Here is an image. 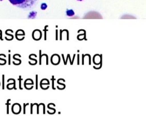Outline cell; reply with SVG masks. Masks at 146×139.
Returning a JSON list of instances; mask_svg holds the SVG:
<instances>
[{
	"label": "cell",
	"mask_w": 146,
	"mask_h": 139,
	"mask_svg": "<svg viewBox=\"0 0 146 139\" xmlns=\"http://www.w3.org/2000/svg\"><path fill=\"white\" fill-rule=\"evenodd\" d=\"M39 64L41 65L42 64V51L40 50L39 51Z\"/></svg>",
	"instance_id": "9c48e42d"
},
{
	"label": "cell",
	"mask_w": 146,
	"mask_h": 139,
	"mask_svg": "<svg viewBox=\"0 0 146 139\" xmlns=\"http://www.w3.org/2000/svg\"><path fill=\"white\" fill-rule=\"evenodd\" d=\"M13 59H14V60H16V61H20V62H21V60H20V59H17V58H15V56L14 55H13Z\"/></svg>",
	"instance_id": "5bb4252c"
},
{
	"label": "cell",
	"mask_w": 146,
	"mask_h": 139,
	"mask_svg": "<svg viewBox=\"0 0 146 139\" xmlns=\"http://www.w3.org/2000/svg\"><path fill=\"white\" fill-rule=\"evenodd\" d=\"M9 101H11V99H8L6 105H7V114H9V105L11 104H9Z\"/></svg>",
	"instance_id": "8992f818"
},
{
	"label": "cell",
	"mask_w": 146,
	"mask_h": 139,
	"mask_svg": "<svg viewBox=\"0 0 146 139\" xmlns=\"http://www.w3.org/2000/svg\"><path fill=\"white\" fill-rule=\"evenodd\" d=\"M78 64L79 65V55H78Z\"/></svg>",
	"instance_id": "d6986e66"
},
{
	"label": "cell",
	"mask_w": 146,
	"mask_h": 139,
	"mask_svg": "<svg viewBox=\"0 0 146 139\" xmlns=\"http://www.w3.org/2000/svg\"><path fill=\"white\" fill-rule=\"evenodd\" d=\"M67 15H68V16H73V15H74V12H73L72 11H71L68 12V13H67Z\"/></svg>",
	"instance_id": "8fae6325"
},
{
	"label": "cell",
	"mask_w": 146,
	"mask_h": 139,
	"mask_svg": "<svg viewBox=\"0 0 146 139\" xmlns=\"http://www.w3.org/2000/svg\"><path fill=\"white\" fill-rule=\"evenodd\" d=\"M18 80L19 81V89L20 90H23V89L21 88V80H23V79L21 78V76H19V78H18Z\"/></svg>",
	"instance_id": "52a82bcc"
},
{
	"label": "cell",
	"mask_w": 146,
	"mask_h": 139,
	"mask_svg": "<svg viewBox=\"0 0 146 139\" xmlns=\"http://www.w3.org/2000/svg\"><path fill=\"white\" fill-rule=\"evenodd\" d=\"M60 61H61V59H60L59 55H57V54L52 55L51 58V63L55 65H57L59 64L60 63Z\"/></svg>",
	"instance_id": "277c9868"
},
{
	"label": "cell",
	"mask_w": 146,
	"mask_h": 139,
	"mask_svg": "<svg viewBox=\"0 0 146 139\" xmlns=\"http://www.w3.org/2000/svg\"><path fill=\"white\" fill-rule=\"evenodd\" d=\"M69 59H70V62L71 65H72V61H71V59H70V55H69Z\"/></svg>",
	"instance_id": "ffe728a7"
},
{
	"label": "cell",
	"mask_w": 146,
	"mask_h": 139,
	"mask_svg": "<svg viewBox=\"0 0 146 139\" xmlns=\"http://www.w3.org/2000/svg\"><path fill=\"white\" fill-rule=\"evenodd\" d=\"M29 58H30V60L35 61V63H36H36H37V61H36V59H33V58H32L31 57V56L29 57Z\"/></svg>",
	"instance_id": "9a60e30c"
},
{
	"label": "cell",
	"mask_w": 146,
	"mask_h": 139,
	"mask_svg": "<svg viewBox=\"0 0 146 139\" xmlns=\"http://www.w3.org/2000/svg\"><path fill=\"white\" fill-rule=\"evenodd\" d=\"M84 58H85V56H84V55H82V65H84Z\"/></svg>",
	"instance_id": "ac0fdd59"
},
{
	"label": "cell",
	"mask_w": 146,
	"mask_h": 139,
	"mask_svg": "<svg viewBox=\"0 0 146 139\" xmlns=\"http://www.w3.org/2000/svg\"><path fill=\"white\" fill-rule=\"evenodd\" d=\"M0 60H1V61H4V64H6L7 61H6V59H2V58H1V57H0Z\"/></svg>",
	"instance_id": "2e32d148"
},
{
	"label": "cell",
	"mask_w": 146,
	"mask_h": 139,
	"mask_svg": "<svg viewBox=\"0 0 146 139\" xmlns=\"http://www.w3.org/2000/svg\"><path fill=\"white\" fill-rule=\"evenodd\" d=\"M13 113L14 114H19L21 111V107L20 104L15 103L13 105L12 108Z\"/></svg>",
	"instance_id": "3957f363"
},
{
	"label": "cell",
	"mask_w": 146,
	"mask_h": 139,
	"mask_svg": "<svg viewBox=\"0 0 146 139\" xmlns=\"http://www.w3.org/2000/svg\"><path fill=\"white\" fill-rule=\"evenodd\" d=\"M2 89H5V75H2Z\"/></svg>",
	"instance_id": "ba28073f"
},
{
	"label": "cell",
	"mask_w": 146,
	"mask_h": 139,
	"mask_svg": "<svg viewBox=\"0 0 146 139\" xmlns=\"http://www.w3.org/2000/svg\"><path fill=\"white\" fill-rule=\"evenodd\" d=\"M36 89H38V75L36 74Z\"/></svg>",
	"instance_id": "7c38bea8"
},
{
	"label": "cell",
	"mask_w": 146,
	"mask_h": 139,
	"mask_svg": "<svg viewBox=\"0 0 146 139\" xmlns=\"http://www.w3.org/2000/svg\"><path fill=\"white\" fill-rule=\"evenodd\" d=\"M13 6L23 9H30L36 5L38 0H8Z\"/></svg>",
	"instance_id": "6da1fadb"
},
{
	"label": "cell",
	"mask_w": 146,
	"mask_h": 139,
	"mask_svg": "<svg viewBox=\"0 0 146 139\" xmlns=\"http://www.w3.org/2000/svg\"><path fill=\"white\" fill-rule=\"evenodd\" d=\"M10 80H13V89H14L15 90H17V88H16V83H15V80L13 78H10L8 80H7V82H9Z\"/></svg>",
	"instance_id": "5b68a950"
},
{
	"label": "cell",
	"mask_w": 146,
	"mask_h": 139,
	"mask_svg": "<svg viewBox=\"0 0 146 139\" xmlns=\"http://www.w3.org/2000/svg\"><path fill=\"white\" fill-rule=\"evenodd\" d=\"M29 105V103H27V104H24V114H25L26 113H25V108H26V106H27V105Z\"/></svg>",
	"instance_id": "4fadbf2b"
},
{
	"label": "cell",
	"mask_w": 146,
	"mask_h": 139,
	"mask_svg": "<svg viewBox=\"0 0 146 139\" xmlns=\"http://www.w3.org/2000/svg\"><path fill=\"white\" fill-rule=\"evenodd\" d=\"M55 80V79L54 78V76H52V79H51V80H52V89H54V90H55V89H56L55 88H54V80Z\"/></svg>",
	"instance_id": "30bf717a"
},
{
	"label": "cell",
	"mask_w": 146,
	"mask_h": 139,
	"mask_svg": "<svg viewBox=\"0 0 146 139\" xmlns=\"http://www.w3.org/2000/svg\"><path fill=\"white\" fill-rule=\"evenodd\" d=\"M85 18H103V17L99 13L96 12H90L86 15Z\"/></svg>",
	"instance_id": "7a4b0ae2"
},
{
	"label": "cell",
	"mask_w": 146,
	"mask_h": 139,
	"mask_svg": "<svg viewBox=\"0 0 146 139\" xmlns=\"http://www.w3.org/2000/svg\"><path fill=\"white\" fill-rule=\"evenodd\" d=\"M9 65H11V55L9 54Z\"/></svg>",
	"instance_id": "e0dca14e"
}]
</instances>
